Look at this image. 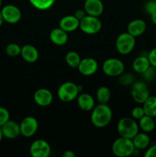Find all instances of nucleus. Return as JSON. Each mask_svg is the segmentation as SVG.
<instances>
[{"mask_svg": "<svg viewBox=\"0 0 156 157\" xmlns=\"http://www.w3.org/2000/svg\"><path fill=\"white\" fill-rule=\"evenodd\" d=\"M133 77L131 76L130 75H124L122 76V78H120L121 82L123 84H129L132 82L133 81Z\"/></svg>", "mask_w": 156, "mask_h": 157, "instance_id": "obj_34", "label": "nucleus"}, {"mask_svg": "<svg viewBox=\"0 0 156 157\" xmlns=\"http://www.w3.org/2000/svg\"><path fill=\"white\" fill-rule=\"evenodd\" d=\"M38 128V123L33 117H26L20 124L21 134L25 137H31L36 133Z\"/></svg>", "mask_w": 156, "mask_h": 157, "instance_id": "obj_11", "label": "nucleus"}, {"mask_svg": "<svg viewBox=\"0 0 156 157\" xmlns=\"http://www.w3.org/2000/svg\"><path fill=\"white\" fill-rule=\"evenodd\" d=\"M145 115V111L142 107H136L132 110V117L135 120H139Z\"/></svg>", "mask_w": 156, "mask_h": 157, "instance_id": "obj_30", "label": "nucleus"}, {"mask_svg": "<svg viewBox=\"0 0 156 157\" xmlns=\"http://www.w3.org/2000/svg\"><path fill=\"white\" fill-rule=\"evenodd\" d=\"M148 58L149 60L151 65L154 68H156V47L151 49V52L148 53Z\"/></svg>", "mask_w": 156, "mask_h": 157, "instance_id": "obj_32", "label": "nucleus"}, {"mask_svg": "<svg viewBox=\"0 0 156 157\" xmlns=\"http://www.w3.org/2000/svg\"><path fill=\"white\" fill-rule=\"evenodd\" d=\"M132 140L135 148L138 150H143L147 148L150 144L149 136L145 133H138Z\"/></svg>", "mask_w": 156, "mask_h": 157, "instance_id": "obj_22", "label": "nucleus"}, {"mask_svg": "<svg viewBox=\"0 0 156 157\" xmlns=\"http://www.w3.org/2000/svg\"><path fill=\"white\" fill-rule=\"evenodd\" d=\"M77 68L81 75L84 76H90L97 71L98 63L94 58H86L81 59Z\"/></svg>", "mask_w": 156, "mask_h": 157, "instance_id": "obj_13", "label": "nucleus"}, {"mask_svg": "<svg viewBox=\"0 0 156 157\" xmlns=\"http://www.w3.org/2000/svg\"><path fill=\"white\" fill-rule=\"evenodd\" d=\"M3 22H4V20H3L2 15V13H1V11H0V27L2 25Z\"/></svg>", "mask_w": 156, "mask_h": 157, "instance_id": "obj_38", "label": "nucleus"}, {"mask_svg": "<svg viewBox=\"0 0 156 157\" xmlns=\"http://www.w3.org/2000/svg\"><path fill=\"white\" fill-rule=\"evenodd\" d=\"M10 119V114L9 110L3 107H0V127L3 125Z\"/></svg>", "mask_w": 156, "mask_h": 157, "instance_id": "obj_29", "label": "nucleus"}, {"mask_svg": "<svg viewBox=\"0 0 156 157\" xmlns=\"http://www.w3.org/2000/svg\"><path fill=\"white\" fill-rule=\"evenodd\" d=\"M80 20L75 15H66L60 20L61 29L67 32H73L79 28Z\"/></svg>", "mask_w": 156, "mask_h": 157, "instance_id": "obj_16", "label": "nucleus"}, {"mask_svg": "<svg viewBox=\"0 0 156 157\" xmlns=\"http://www.w3.org/2000/svg\"><path fill=\"white\" fill-rule=\"evenodd\" d=\"M63 157H75V153L71 150H67L63 153Z\"/></svg>", "mask_w": 156, "mask_h": 157, "instance_id": "obj_36", "label": "nucleus"}, {"mask_svg": "<svg viewBox=\"0 0 156 157\" xmlns=\"http://www.w3.org/2000/svg\"><path fill=\"white\" fill-rule=\"evenodd\" d=\"M139 126L145 133L151 132L156 127L154 117L145 114L139 119Z\"/></svg>", "mask_w": 156, "mask_h": 157, "instance_id": "obj_24", "label": "nucleus"}, {"mask_svg": "<svg viewBox=\"0 0 156 157\" xmlns=\"http://www.w3.org/2000/svg\"><path fill=\"white\" fill-rule=\"evenodd\" d=\"M29 2L35 9L47 10L54 4L55 0H29Z\"/></svg>", "mask_w": 156, "mask_h": 157, "instance_id": "obj_27", "label": "nucleus"}, {"mask_svg": "<svg viewBox=\"0 0 156 157\" xmlns=\"http://www.w3.org/2000/svg\"><path fill=\"white\" fill-rule=\"evenodd\" d=\"M74 15L78 18V19L80 20L87 15H86V12L84 10H82V9H78V10H76V12H75Z\"/></svg>", "mask_w": 156, "mask_h": 157, "instance_id": "obj_35", "label": "nucleus"}, {"mask_svg": "<svg viewBox=\"0 0 156 157\" xmlns=\"http://www.w3.org/2000/svg\"><path fill=\"white\" fill-rule=\"evenodd\" d=\"M2 137H3V135H2V133L1 127H0V142H1L2 140Z\"/></svg>", "mask_w": 156, "mask_h": 157, "instance_id": "obj_39", "label": "nucleus"}, {"mask_svg": "<svg viewBox=\"0 0 156 157\" xmlns=\"http://www.w3.org/2000/svg\"><path fill=\"white\" fill-rule=\"evenodd\" d=\"M1 130L3 137H6L9 140L15 139L21 134L20 124L10 119L2 126Z\"/></svg>", "mask_w": 156, "mask_h": 157, "instance_id": "obj_12", "label": "nucleus"}, {"mask_svg": "<svg viewBox=\"0 0 156 157\" xmlns=\"http://www.w3.org/2000/svg\"><path fill=\"white\" fill-rule=\"evenodd\" d=\"M151 21L153 22V24L156 25V12H153L152 14H151Z\"/></svg>", "mask_w": 156, "mask_h": 157, "instance_id": "obj_37", "label": "nucleus"}, {"mask_svg": "<svg viewBox=\"0 0 156 157\" xmlns=\"http://www.w3.org/2000/svg\"><path fill=\"white\" fill-rule=\"evenodd\" d=\"M145 10L150 15L153 12H156V1L154 0H150L145 4Z\"/></svg>", "mask_w": 156, "mask_h": 157, "instance_id": "obj_31", "label": "nucleus"}, {"mask_svg": "<svg viewBox=\"0 0 156 157\" xmlns=\"http://www.w3.org/2000/svg\"><path fill=\"white\" fill-rule=\"evenodd\" d=\"M151 66L148 57L139 56L134 60L132 67L136 72L139 74H144Z\"/></svg>", "mask_w": 156, "mask_h": 157, "instance_id": "obj_21", "label": "nucleus"}, {"mask_svg": "<svg viewBox=\"0 0 156 157\" xmlns=\"http://www.w3.org/2000/svg\"><path fill=\"white\" fill-rule=\"evenodd\" d=\"M29 151L33 157H47L50 156V147L47 141L37 140L32 144Z\"/></svg>", "mask_w": 156, "mask_h": 157, "instance_id": "obj_10", "label": "nucleus"}, {"mask_svg": "<svg viewBox=\"0 0 156 157\" xmlns=\"http://www.w3.org/2000/svg\"><path fill=\"white\" fill-rule=\"evenodd\" d=\"M84 11L86 13L92 16L99 17L103 12V4L101 0H85Z\"/></svg>", "mask_w": 156, "mask_h": 157, "instance_id": "obj_14", "label": "nucleus"}, {"mask_svg": "<svg viewBox=\"0 0 156 157\" xmlns=\"http://www.w3.org/2000/svg\"><path fill=\"white\" fill-rule=\"evenodd\" d=\"M77 104L81 110L84 111H89L93 109L95 101L91 95L87 93H83L78 96Z\"/></svg>", "mask_w": 156, "mask_h": 157, "instance_id": "obj_20", "label": "nucleus"}, {"mask_svg": "<svg viewBox=\"0 0 156 157\" xmlns=\"http://www.w3.org/2000/svg\"><path fill=\"white\" fill-rule=\"evenodd\" d=\"M131 96L136 103L143 104L150 96L147 84L142 81H137L135 83L132 87Z\"/></svg>", "mask_w": 156, "mask_h": 157, "instance_id": "obj_9", "label": "nucleus"}, {"mask_svg": "<svg viewBox=\"0 0 156 157\" xmlns=\"http://www.w3.org/2000/svg\"><path fill=\"white\" fill-rule=\"evenodd\" d=\"M145 114L148 116L155 117H156V96H149L146 101L143 103Z\"/></svg>", "mask_w": 156, "mask_h": 157, "instance_id": "obj_23", "label": "nucleus"}, {"mask_svg": "<svg viewBox=\"0 0 156 157\" xmlns=\"http://www.w3.org/2000/svg\"><path fill=\"white\" fill-rule=\"evenodd\" d=\"M136 44L135 37L128 32H123L117 37L116 47L118 52L121 55H128L134 49Z\"/></svg>", "mask_w": 156, "mask_h": 157, "instance_id": "obj_6", "label": "nucleus"}, {"mask_svg": "<svg viewBox=\"0 0 156 157\" xmlns=\"http://www.w3.org/2000/svg\"><path fill=\"white\" fill-rule=\"evenodd\" d=\"M110 96L111 94L110 89L106 86H102L96 90V99L99 104H107L110 101Z\"/></svg>", "mask_w": 156, "mask_h": 157, "instance_id": "obj_25", "label": "nucleus"}, {"mask_svg": "<svg viewBox=\"0 0 156 157\" xmlns=\"http://www.w3.org/2000/svg\"><path fill=\"white\" fill-rule=\"evenodd\" d=\"M145 157H156V145L151 146L145 153Z\"/></svg>", "mask_w": 156, "mask_h": 157, "instance_id": "obj_33", "label": "nucleus"}, {"mask_svg": "<svg viewBox=\"0 0 156 157\" xmlns=\"http://www.w3.org/2000/svg\"><path fill=\"white\" fill-rule=\"evenodd\" d=\"M21 55L23 59L28 63L35 62L39 57L37 48L32 44H24L21 47Z\"/></svg>", "mask_w": 156, "mask_h": 157, "instance_id": "obj_18", "label": "nucleus"}, {"mask_svg": "<svg viewBox=\"0 0 156 157\" xmlns=\"http://www.w3.org/2000/svg\"><path fill=\"white\" fill-rule=\"evenodd\" d=\"M79 87L70 81L63 83L58 90V97L63 102H70L77 97Z\"/></svg>", "mask_w": 156, "mask_h": 157, "instance_id": "obj_4", "label": "nucleus"}, {"mask_svg": "<svg viewBox=\"0 0 156 157\" xmlns=\"http://www.w3.org/2000/svg\"><path fill=\"white\" fill-rule=\"evenodd\" d=\"M139 126L134 118L123 117L117 124V130L120 136L132 139L139 133Z\"/></svg>", "mask_w": 156, "mask_h": 157, "instance_id": "obj_3", "label": "nucleus"}, {"mask_svg": "<svg viewBox=\"0 0 156 157\" xmlns=\"http://www.w3.org/2000/svg\"><path fill=\"white\" fill-rule=\"evenodd\" d=\"M21 47L16 43H10L6 48V53L10 57H16L21 55Z\"/></svg>", "mask_w": 156, "mask_h": 157, "instance_id": "obj_28", "label": "nucleus"}, {"mask_svg": "<svg viewBox=\"0 0 156 157\" xmlns=\"http://www.w3.org/2000/svg\"><path fill=\"white\" fill-rule=\"evenodd\" d=\"M125 69L123 62L118 58H108L102 64V71L110 77H117L122 74Z\"/></svg>", "mask_w": 156, "mask_h": 157, "instance_id": "obj_7", "label": "nucleus"}, {"mask_svg": "<svg viewBox=\"0 0 156 157\" xmlns=\"http://www.w3.org/2000/svg\"><path fill=\"white\" fill-rule=\"evenodd\" d=\"M50 39L52 43L57 45H64L68 40L67 32L61 28L54 29L50 33Z\"/></svg>", "mask_w": 156, "mask_h": 157, "instance_id": "obj_19", "label": "nucleus"}, {"mask_svg": "<svg viewBox=\"0 0 156 157\" xmlns=\"http://www.w3.org/2000/svg\"><path fill=\"white\" fill-rule=\"evenodd\" d=\"M147 25L142 19H135L130 21L127 26V32L135 38L142 35L145 32Z\"/></svg>", "mask_w": 156, "mask_h": 157, "instance_id": "obj_17", "label": "nucleus"}, {"mask_svg": "<svg viewBox=\"0 0 156 157\" xmlns=\"http://www.w3.org/2000/svg\"><path fill=\"white\" fill-rule=\"evenodd\" d=\"M34 101L41 107H47L53 101V94L48 89L40 88L35 91Z\"/></svg>", "mask_w": 156, "mask_h": 157, "instance_id": "obj_15", "label": "nucleus"}, {"mask_svg": "<svg viewBox=\"0 0 156 157\" xmlns=\"http://www.w3.org/2000/svg\"><path fill=\"white\" fill-rule=\"evenodd\" d=\"M65 61L70 67H73V68H77L81 61V58L77 52H74V51H70V52H67L66 55Z\"/></svg>", "mask_w": 156, "mask_h": 157, "instance_id": "obj_26", "label": "nucleus"}, {"mask_svg": "<svg viewBox=\"0 0 156 157\" xmlns=\"http://www.w3.org/2000/svg\"><path fill=\"white\" fill-rule=\"evenodd\" d=\"M154 121H155V125H156V117H154Z\"/></svg>", "mask_w": 156, "mask_h": 157, "instance_id": "obj_41", "label": "nucleus"}, {"mask_svg": "<svg viewBox=\"0 0 156 157\" xmlns=\"http://www.w3.org/2000/svg\"><path fill=\"white\" fill-rule=\"evenodd\" d=\"M2 4V0H0V8H1Z\"/></svg>", "mask_w": 156, "mask_h": 157, "instance_id": "obj_40", "label": "nucleus"}, {"mask_svg": "<svg viewBox=\"0 0 156 157\" xmlns=\"http://www.w3.org/2000/svg\"><path fill=\"white\" fill-rule=\"evenodd\" d=\"M113 117V112L107 104H99L92 110L90 120L94 127L102 128L108 125Z\"/></svg>", "mask_w": 156, "mask_h": 157, "instance_id": "obj_1", "label": "nucleus"}, {"mask_svg": "<svg viewBox=\"0 0 156 157\" xmlns=\"http://www.w3.org/2000/svg\"><path fill=\"white\" fill-rule=\"evenodd\" d=\"M0 11L4 21L9 24H16L21 18V10L15 5H6Z\"/></svg>", "mask_w": 156, "mask_h": 157, "instance_id": "obj_8", "label": "nucleus"}, {"mask_svg": "<svg viewBox=\"0 0 156 157\" xmlns=\"http://www.w3.org/2000/svg\"><path fill=\"white\" fill-rule=\"evenodd\" d=\"M135 146L132 140L120 136L114 141L112 146V151L113 154L119 157L129 156L134 153Z\"/></svg>", "mask_w": 156, "mask_h": 157, "instance_id": "obj_2", "label": "nucleus"}, {"mask_svg": "<svg viewBox=\"0 0 156 157\" xmlns=\"http://www.w3.org/2000/svg\"><path fill=\"white\" fill-rule=\"evenodd\" d=\"M79 28L84 33L93 35L100 31L102 22L98 17L87 15L80 20Z\"/></svg>", "mask_w": 156, "mask_h": 157, "instance_id": "obj_5", "label": "nucleus"}]
</instances>
